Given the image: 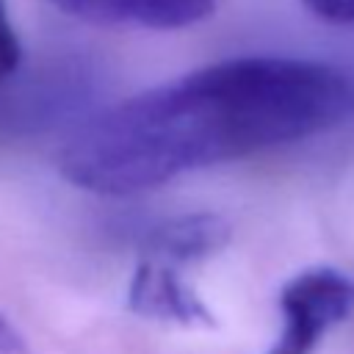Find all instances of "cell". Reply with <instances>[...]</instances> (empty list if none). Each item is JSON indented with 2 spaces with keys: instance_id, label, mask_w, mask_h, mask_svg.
Here are the masks:
<instances>
[{
  "instance_id": "6da1fadb",
  "label": "cell",
  "mask_w": 354,
  "mask_h": 354,
  "mask_svg": "<svg viewBox=\"0 0 354 354\" xmlns=\"http://www.w3.org/2000/svg\"><path fill=\"white\" fill-rule=\"evenodd\" d=\"M351 113L354 80L329 64L230 58L88 116L58 166L88 194L130 196L194 169L304 141Z\"/></svg>"
},
{
  "instance_id": "7a4b0ae2",
  "label": "cell",
  "mask_w": 354,
  "mask_h": 354,
  "mask_svg": "<svg viewBox=\"0 0 354 354\" xmlns=\"http://www.w3.org/2000/svg\"><path fill=\"white\" fill-rule=\"evenodd\" d=\"M354 310V282L335 268H310L279 293L282 329L268 354H313L321 337Z\"/></svg>"
},
{
  "instance_id": "3957f363",
  "label": "cell",
  "mask_w": 354,
  "mask_h": 354,
  "mask_svg": "<svg viewBox=\"0 0 354 354\" xmlns=\"http://www.w3.org/2000/svg\"><path fill=\"white\" fill-rule=\"evenodd\" d=\"M130 310L155 321H171V324H213L207 307L199 301V296L183 282L177 274V266L144 257L130 279L127 290Z\"/></svg>"
},
{
  "instance_id": "277c9868",
  "label": "cell",
  "mask_w": 354,
  "mask_h": 354,
  "mask_svg": "<svg viewBox=\"0 0 354 354\" xmlns=\"http://www.w3.org/2000/svg\"><path fill=\"white\" fill-rule=\"evenodd\" d=\"M61 11L105 25H141L155 30L185 28L205 19L216 0H50Z\"/></svg>"
},
{
  "instance_id": "5b68a950",
  "label": "cell",
  "mask_w": 354,
  "mask_h": 354,
  "mask_svg": "<svg viewBox=\"0 0 354 354\" xmlns=\"http://www.w3.org/2000/svg\"><path fill=\"white\" fill-rule=\"evenodd\" d=\"M227 238L230 227L224 218L213 213H185L152 224L141 243L147 257L183 266L218 252L227 243Z\"/></svg>"
},
{
  "instance_id": "8992f818",
  "label": "cell",
  "mask_w": 354,
  "mask_h": 354,
  "mask_svg": "<svg viewBox=\"0 0 354 354\" xmlns=\"http://www.w3.org/2000/svg\"><path fill=\"white\" fill-rule=\"evenodd\" d=\"M22 66V44L11 28L8 11H6V0H0V88L17 77Z\"/></svg>"
},
{
  "instance_id": "52a82bcc",
  "label": "cell",
  "mask_w": 354,
  "mask_h": 354,
  "mask_svg": "<svg viewBox=\"0 0 354 354\" xmlns=\"http://www.w3.org/2000/svg\"><path fill=\"white\" fill-rule=\"evenodd\" d=\"M315 17L337 25H354V0H301Z\"/></svg>"
},
{
  "instance_id": "ba28073f",
  "label": "cell",
  "mask_w": 354,
  "mask_h": 354,
  "mask_svg": "<svg viewBox=\"0 0 354 354\" xmlns=\"http://www.w3.org/2000/svg\"><path fill=\"white\" fill-rule=\"evenodd\" d=\"M0 354H30L22 335L0 315Z\"/></svg>"
}]
</instances>
